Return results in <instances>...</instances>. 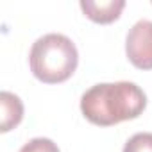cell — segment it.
Here are the masks:
<instances>
[{
  "label": "cell",
  "instance_id": "5b68a950",
  "mask_svg": "<svg viewBox=\"0 0 152 152\" xmlns=\"http://www.w3.org/2000/svg\"><path fill=\"white\" fill-rule=\"evenodd\" d=\"M0 106H2V125H0V131L7 132L22 122L23 104L18 95L11 91H2L0 93Z\"/></svg>",
  "mask_w": 152,
  "mask_h": 152
},
{
  "label": "cell",
  "instance_id": "7a4b0ae2",
  "mask_svg": "<svg viewBox=\"0 0 152 152\" xmlns=\"http://www.w3.org/2000/svg\"><path fill=\"white\" fill-rule=\"evenodd\" d=\"M32 75L45 84H57L70 79L79 64L75 43L57 32L45 34L32 43L29 54Z\"/></svg>",
  "mask_w": 152,
  "mask_h": 152
},
{
  "label": "cell",
  "instance_id": "3957f363",
  "mask_svg": "<svg viewBox=\"0 0 152 152\" xmlns=\"http://www.w3.org/2000/svg\"><path fill=\"white\" fill-rule=\"evenodd\" d=\"M125 54L140 70H152V22H136L125 39Z\"/></svg>",
  "mask_w": 152,
  "mask_h": 152
},
{
  "label": "cell",
  "instance_id": "6da1fadb",
  "mask_svg": "<svg viewBox=\"0 0 152 152\" xmlns=\"http://www.w3.org/2000/svg\"><path fill=\"white\" fill-rule=\"evenodd\" d=\"M145 107L147 95L138 84L129 81L100 83L91 86L81 97V111L84 118L100 127L134 120Z\"/></svg>",
  "mask_w": 152,
  "mask_h": 152
},
{
  "label": "cell",
  "instance_id": "277c9868",
  "mask_svg": "<svg viewBox=\"0 0 152 152\" xmlns=\"http://www.w3.org/2000/svg\"><path fill=\"white\" fill-rule=\"evenodd\" d=\"M125 7L124 0H107V2H91V0H83L81 2V9L84 11V15L97 22V23H111L115 22L122 9Z\"/></svg>",
  "mask_w": 152,
  "mask_h": 152
},
{
  "label": "cell",
  "instance_id": "52a82bcc",
  "mask_svg": "<svg viewBox=\"0 0 152 152\" xmlns=\"http://www.w3.org/2000/svg\"><path fill=\"white\" fill-rule=\"evenodd\" d=\"M20 152H59V147L48 138H32L20 148Z\"/></svg>",
  "mask_w": 152,
  "mask_h": 152
},
{
  "label": "cell",
  "instance_id": "8992f818",
  "mask_svg": "<svg viewBox=\"0 0 152 152\" xmlns=\"http://www.w3.org/2000/svg\"><path fill=\"white\" fill-rule=\"evenodd\" d=\"M124 152H152V132H138L127 140Z\"/></svg>",
  "mask_w": 152,
  "mask_h": 152
}]
</instances>
